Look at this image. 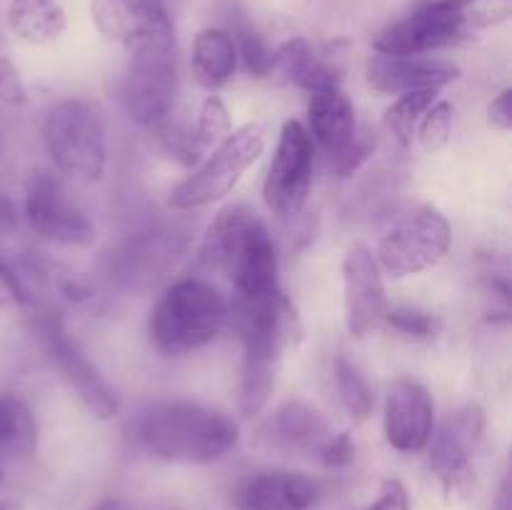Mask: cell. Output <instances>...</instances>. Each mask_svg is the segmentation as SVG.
<instances>
[{"label": "cell", "instance_id": "obj_20", "mask_svg": "<svg viewBox=\"0 0 512 510\" xmlns=\"http://www.w3.org/2000/svg\"><path fill=\"white\" fill-rule=\"evenodd\" d=\"M273 73L283 75L288 83L318 93V90L340 88L343 83V55L333 48H315L305 38H290L275 50Z\"/></svg>", "mask_w": 512, "mask_h": 510}, {"label": "cell", "instance_id": "obj_38", "mask_svg": "<svg viewBox=\"0 0 512 510\" xmlns=\"http://www.w3.org/2000/svg\"><path fill=\"white\" fill-rule=\"evenodd\" d=\"M365 510H410V495L403 480L388 478L380 488V495L375 503H370Z\"/></svg>", "mask_w": 512, "mask_h": 510}, {"label": "cell", "instance_id": "obj_22", "mask_svg": "<svg viewBox=\"0 0 512 510\" xmlns=\"http://www.w3.org/2000/svg\"><path fill=\"white\" fill-rule=\"evenodd\" d=\"M330 435H333V428L325 415L303 400H288L275 410L270 420V438L288 450L318 455Z\"/></svg>", "mask_w": 512, "mask_h": 510}, {"label": "cell", "instance_id": "obj_30", "mask_svg": "<svg viewBox=\"0 0 512 510\" xmlns=\"http://www.w3.org/2000/svg\"><path fill=\"white\" fill-rule=\"evenodd\" d=\"M335 388H338L340 403L348 410L350 418L368 420L375 408L373 390H370L365 375L350 363L348 358H335Z\"/></svg>", "mask_w": 512, "mask_h": 510}, {"label": "cell", "instance_id": "obj_31", "mask_svg": "<svg viewBox=\"0 0 512 510\" xmlns=\"http://www.w3.org/2000/svg\"><path fill=\"white\" fill-rule=\"evenodd\" d=\"M383 323H388V328H393V333L403 335L408 340H418V343H433L445 330V323L440 315H433L420 308L385 310Z\"/></svg>", "mask_w": 512, "mask_h": 510}, {"label": "cell", "instance_id": "obj_16", "mask_svg": "<svg viewBox=\"0 0 512 510\" xmlns=\"http://www.w3.org/2000/svg\"><path fill=\"white\" fill-rule=\"evenodd\" d=\"M435 403L430 390L413 378H398L385 395V440L398 453H420L435 430Z\"/></svg>", "mask_w": 512, "mask_h": 510}, {"label": "cell", "instance_id": "obj_6", "mask_svg": "<svg viewBox=\"0 0 512 510\" xmlns=\"http://www.w3.org/2000/svg\"><path fill=\"white\" fill-rule=\"evenodd\" d=\"M43 138L60 173L83 183H98L105 175L108 148L98 108L88 100L68 98L45 113Z\"/></svg>", "mask_w": 512, "mask_h": 510}, {"label": "cell", "instance_id": "obj_13", "mask_svg": "<svg viewBox=\"0 0 512 510\" xmlns=\"http://www.w3.org/2000/svg\"><path fill=\"white\" fill-rule=\"evenodd\" d=\"M25 220L40 238L70 248H88L95 228L88 215L68 198L63 183L48 170H35L25 183Z\"/></svg>", "mask_w": 512, "mask_h": 510}, {"label": "cell", "instance_id": "obj_35", "mask_svg": "<svg viewBox=\"0 0 512 510\" xmlns=\"http://www.w3.org/2000/svg\"><path fill=\"white\" fill-rule=\"evenodd\" d=\"M375 148H378V143H375L373 135L358 133V138L353 140V145H350V148L345 150L338 160H333V168H335V173H338V178H343V180L353 178V175L358 173V170L363 168L370 158H373Z\"/></svg>", "mask_w": 512, "mask_h": 510}, {"label": "cell", "instance_id": "obj_9", "mask_svg": "<svg viewBox=\"0 0 512 510\" xmlns=\"http://www.w3.org/2000/svg\"><path fill=\"white\" fill-rule=\"evenodd\" d=\"M450 243L453 230L448 218L433 205H423L383 235L375 260L380 273L400 280L435 268L448 255Z\"/></svg>", "mask_w": 512, "mask_h": 510}, {"label": "cell", "instance_id": "obj_39", "mask_svg": "<svg viewBox=\"0 0 512 510\" xmlns=\"http://www.w3.org/2000/svg\"><path fill=\"white\" fill-rule=\"evenodd\" d=\"M488 120L493 128L508 133L512 128V90L503 88L488 105Z\"/></svg>", "mask_w": 512, "mask_h": 510}, {"label": "cell", "instance_id": "obj_11", "mask_svg": "<svg viewBox=\"0 0 512 510\" xmlns=\"http://www.w3.org/2000/svg\"><path fill=\"white\" fill-rule=\"evenodd\" d=\"M470 38L458 0H428L380 30L373 40L380 55H428Z\"/></svg>", "mask_w": 512, "mask_h": 510}, {"label": "cell", "instance_id": "obj_7", "mask_svg": "<svg viewBox=\"0 0 512 510\" xmlns=\"http://www.w3.org/2000/svg\"><path fill=\"white\" fill-rule=\"evenodd\" d=\"M263 150L265 130L258 123L230 130L228 138L215 145L213 155L170 193V205L175 210H195L225 198L253 168Z\"/></svg>", "mask_w": 512, "mask_h": 510}, {"label": "cell", "instance_id": "obj_19", "mask_svg": "<svg viewBox=\"0 0 512 510\" xmlns=\"http://www.w3.org/2000/svg\"><path fill=\"white\" fill-rule=\"evenodd\" d=\"M460 78V68L433 55H373L368 83L378 93L405 95L415 90H443Z\"/></svg>", "mask_w": 512, "mask_h": 510}, {"label": "cell", "instance_id": "obj_37", "mask_svg": "<svg viewBox=\"0 0 512 510\" xmlns=\"http://www.w3.org/2000/svg\"><path fill=\"white\" fill-rule=\"evenodd\" d=\"M315 458L328 468H348L355 460V443L350 433H333L323 443Z\"/></svg>", "mask_w": 512, "mask_h": 510}, {"label": "cell", "instance_id": "obj_12", "mask_svg": "<svg viewBox=\"0 0 512 510\" xmlns=\"http://www.w3.org/2000/svg\"><path fill=\"white\" fill-rule=\"evenodd\" d=\"M228 323L238 335L240 345L250 350H263L283 358L288 350H295L303 340V323L298 308L288 295L273 293L258 298H240L228 305Z\"/></svg>", "mask_w": 512, "mask_h": 510}, {"label": "cell", "instance_id": "obj_28", "mask_svg": "<svg viewBox=\"0 0 512 510\" xmlns=\"http://www.w3.org/2000/svg\"><path fill=\"white\" fill-rule=\"evenodd\" d=\"M150 133L155 135V140L160 143V148L170 155L173 160H178L180 165H195L203 155V145L198 143V135H195L193 123L185 118L183 110L173 108V113L165 115L158 125L150 128Z\"/></svg>", "mask_w": 512, "mask_h": 510}, {"label": "cell", "instance_id": "obj_42", "mask_svg": "<svg viewBox=\"0 0 512 510\" xmlns=\"http://www.w3.org/2000/svg\"><path fill=\"white\" fill-rule=\"evenodd\" d=\"M93 510H125V503L120 498H105L98 505H93Z\"/></svg>", "mask_w": 512, "mask_h": 510}, {"label": "cell", "instance_id": "obj_21", "mask_svg": "<svg viewBox=\"0 0 512 510\" xmlns=\"http://www.w3.org/2000/svg\"><path fill=\"white\" fill-rule=\"evenodd\" d=\"M308 135L328 153L330 163L338 160L358 138V120L348 95L340 88L310 93Z\"/></svg>", "mask_w": 512, "mask_h": 510}, {"label": "cell", "instance_id": "obj_23", "mask_svg": "<svg viewBox=\"0 0 512 510\" xmlns=\"http://www.w3.org/2000/svg\"><path fill=\"white\" fill-rule=\"evenodd\" d=\"M190 68L205 90L215 93L233 80L238 70V50L225 28H203L193 40Z\"/></svg>", "mask_w": 512, "mask_h": 510}, {"label": "cell", "instance_id": "obj_10", "mask_svg": "<svg viewBox=\"0 0 512 510\" xmlns=\"http://www.w3.org/2000/svg\"><path fill=\"white\" fill-rule=\"evenodd\" d=\"M313 140L300 120H285L263 183V200L280 220H295L313 188Z\"/></svg>", "mask_w": 512, "mask_h": 510}, {"label": "cell", "instance_id": "obj_33", "mask_svg": "<svg viewBox=\"0 0 512 510\" xmlns=\"http://www.w3.org/2000/svg\"><path fill=\"white\" fill-rule=\"evenodd\" d=\"M233 130V120H230L228 105L223 103L220 95H208L200 105L198 123H195V135H198V143L205 148H213V145L223 143L225 138Z\"/></svg>", "mask_w": 512, "mask_h": 510}, {"label": "cell", "instance_id": "obj_1", "mask_svg": "<svg viewBox=\"0 0 512 510\" xmlns=\"http://www.w3.org/2000/svg\"><path fill=\"white\" fill-rule=\"evenodd\" d=\"M238 438V423L228 413L188 400L148 405L130 423L135 448L165 463H215L238 445Z\"/></svg>", "mask_w": 512, "mask_h": 510}, {"label": "cell", "instance_id": "obj_36", "mask_svg": "<svg viewBox=\"0 0 512 510\" xmlns=\"http://www.w3.org/2000/svg\"><path fill=\"white\" fill-rule=\"evenodd\" d=\"M0 103L8 108H23L28 103V90L20 78V70L5 55H0Z\"/></svg>", "mask_w": 512, "mask_h": 510}, {"label": "cell", "instance_id": "obj_15", "mask_svg": "<svg viewBox=\"0 0 512 510\" xmlns=\"http://www.w3.org/2000/svg\"><path fill=\"white\" fill-rule=\"evenodd\" d=\"M485 433V410L470 403L455 410L438 430L430 435V470L445 485V490L463 488L470 480L478 445Z\"/></svg>", "mask_w": 512, "mask_h": 510}, {"label": "cell", "instance_id": "obj_34", "mask_svg": "<svg viewBox=\"0 0 512 510\" xmlns=\"http://www.w3.org/2000/svg\"><path fill=\"white\" fill-rule=\"evenodd\" d=\"M458 10L465 28L473 35L508 23L512 15V0H458Z\"/></svg>", "mask_w": 512, "mask_h": 510}, {"label": "cell", "instance_id": "obj_14", "mask_svg": "<svg viewBox=\"0 0 512 510\" xmlns=\"http://www.w3.org/2000/svg\"><path fill=\"white\" fill-rule=\"evenodd\" d=\"M340 273H343L345 328L355 338H365L383 323L388 310L383 273L373 250L363 243H355L345 253Z\"/></svg>", "mask_w": 512, "mask_h": 510}, {"label": "cell", "instance_id": "obj_8", "mask_svg": "<svg viewBox=\"0 0 512 510\" xmlns=\"http://www.w3.org/2000/svg\"><path fill=\"white\" fill-rule=\"evenodd\" d=\"M30 318H33L35 333L43 340L45 350H48L50 360L55 363V368L60 370L65 383L73 388V393L78 395L80 403L85 405L93 418L98 420H113L120 413V400L115 395V390L110 388L108 380L103 378L98 368H95L93 360L80 350V345L75 343L68 335V330L63 328V320L55 310H50L48 305L40 303L35 308L28 310Z\"/></svg>", "mask_w": 512, "mask_h": 510}, {"label": "cell", "instance_id": "obj_3", "mask_svg": "<svg viewBox=\"0 0 512 510\" xmlns=\"http://www.w3.org/2000/svg\"><path fill=\"white\" fill-rule=\"evenodd\" d=\"M228 323V300L205 280L185 278L168 285L148 318L153 348L168 358L195 353L220 335Z\"/></svg>", "mask_w": 512, "mask_h": 510}, {"label": "cell", "instance_id": "obj_41", "mask_svg": "<svg viewBox=\"0 0 512 510\" xmlns=\"http://www.w3.org/2000/svg\"><path fill=\"white\" fill-rule=\"evenodd\" d=\"M493 510H512V498H510V478L505 475L503 483H500L498 498H495V508Z\"/></svg>", "mask_w": 512, "mask_h": 510}, {"label": "cell", "instance_id": "obj_32", "mask_svg": "<svg viewBox=\"0 0 512 510\" xmlns=\"http://www.w3.org/2000/svg\"><path fill=\"white\" fill-rule=\"evenodd\" d=\"M450 135H453V105L448 100H435L420 118L415 138L425 153H438L450 143Z\"/></svg>", "mask_w": 512, "mask_h": 510}, {"label": "cell", "instance_id": "obj_2", "mask_svg": "<svg viewBox=\"0 0 512 510\" xmlns=\"http://www.w3.org/2000/svg\"><path fill=\"white\" fill-rule=\"evenodd\" d=\"M200 263L220 270L240 298L278 290V255L273 235L248 205H228L215 215L200 243Z\"/></svg>", "mask_w": 512, "mask_h": 510}, {"label": "cell", "instance_id": "obj_24", "mask_svg": "<svg viewBox=\"0 0 512 510\" xmlns=\"http://www.w3.org/2000/svg\"><path fill=\"white\" fill-rule=\"evenodd\" d=\"M8 25L28 45H50L65 33V10L58 0H10Z\"/></svg>", "mask_w": 512, "mask_h": 510}, {"label": "cell", "instance_id": "obj_25", "mask_svg": "<svg viewBox=\"0 0 512 510\" xmlns=\"http://www.w3.org/2000/svg\"><path fill=\"white\" fill-rule=\"evenodd\" d=\"M280 360L283 358L263 353V350H243L238 380V413L243 418H258L268 408Z\"/></svg>", "mask_w": 512, "mask_h": 510}, {"label": "cell", "instance_id": "obj_26", "mask_svg": "<svg viewBox=\"0 0 512 510\" xmlns=\"http://www.w3.org/2000/svg\"><path fill=\"white\" fill-rule=\"evenodd\" d=\"M38 448L33 410L15 393H0V460H25Z\"/></svg>", "mask_w": 512, "mask_h": 510}, {"label": "cell", "instance_id": "obj_43", "mask_svg": "<svg viewBox=\"0 0 512 510\" xmlns=\"http://www.w3.org/2000/svg\"><path fill=\"white\" fill-rule=\"evenodd\" d=\"M0 510H23V505L15 498H0Z\"/></svg>", "mask_w": 512, "mask_h": 510}, {"label": "cell", "instance_id": "obj_4", "mask_svg": "<svg viewBox=\"0 0 512 510\" xmlns=\"http://www.w3.org/2000/svg\"><path fill=\"white\" fill-rule=\"evenodd\" d=\"M193 233L195 223L175 218L168 223L148 225L120 240L105 260L110 285L130 298L153 293L185 258L193 243Z\"/></svg>", "mask_w": 512, "mask_h": 510}, {"label": "cell", "instance_id": "obj_44", "mask_svg": "<svg viewBox=\"0 0 512 510\" xmlns=\"http://www.w3.org/2000/svg\"><path fill=\"white\" fill-rule=\"evenodd\" d=\"M3 475H5L3 473V460H0V483H3Z\"/></svg>", "mask_w": 512, "mask_h": 510}, {"label": "cell", "instance_id": "obj_40", "mask_svg": "<svg viewBox=\"0 0 512 510\" xmlns=\"http://www.w3.org/2000/svg\"><path fill=\"white\" fill-rule=\"evenodd\" d=\"M18 228V213H15V205L8 195L0 190V238H8Z\"/></svg>", "mask_w": 512, "mask_h": 510}, {"label": "cell", "instance_id": "obj_27", "mask_svg": "<svg viewBox=\"0 0 512 510\" xmlns=\"http://www.w3.org/2000/svg\"><path fill=\"white\" fill-rule=\"evenodd\" d=\"M228 33L233 38L235 50H238V60H243L245 70L253 78H268L273 75L275 68V50L265 43L260 30L250 23L248 15L240 8H230L228 13Z\"/></svg>", "mask_w": 512, "mask_h": 510}, {"label": "cell", "instance_id": "obj_29", "mask_svg": "<svg viewBox=\"0 0 512 510\" xmlns=\"http://www.w3.org/2000/svg\"><path fill=\"white\" fill-rule=\"evenodd\" d=\"M438 93L440 90H415V93L398 95V100L385 113V130L393 135L395 143H400L403 148L413 143L420 118L438 100Z\"/></svg>", "mask_w": 512, "mask_h": 510}, {"label": "cell", "instance_id": "obj_18", "mask_svg": "<svg viewBox=\"0 0 512 510\" xmlns=\"http://www.w3.org/2000/svg\"><path fill=\"white\" fill-rule=\"evenodd\" d=\"M325 483L295 470H265L245 478L233 495L235 510H315Z\"/></svg>", "mask_w": 512, "mask_h": 510}, {"label": "cell", "instance_id": "obj_5", "mask_svg": "<svg viewBox=\"0 0 512 510\" xmlns=\"http://www.w3.org/2000/svg\"><path fill=\"white\" fill-rule=\"evenodd\" d=\"M178 85V50L175 30H170L130 50L128 70L120 83L125 115L150 130L178 108Z\"/></svg>", "mask_w": 512, "mask_h": 510}, {"label": "cell", "instance_id": "obj_17", "mask_svg": "<svg viewBox=\"0 0 512 510\" xmlns=\"http://www.w3.org/2000/svg\"><path fill=\"white\" fill-rule=\"evenodd\" d=\"M90 18L105 40L128 50L175 30L165 0H90Z\"/></svg>", "mask_w": 512, "mask_h": 510}]
</instances>
